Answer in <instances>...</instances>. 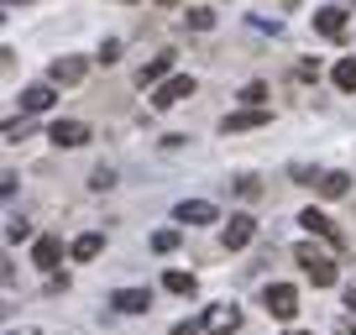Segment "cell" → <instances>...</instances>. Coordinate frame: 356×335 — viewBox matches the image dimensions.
I'll return each mask as SVG.
<instances>
[{
    "label": "cell",
    "mask_w": 356,
    "mask_h": 335,
    "mask_svg": "<svg viewBox=\"0 0 356 335\" xmlns=\"http://www.w3.org/2000/svg\"><path fill=\"white\" fill-rule=\"evenodd\" d=\"M173 335H200V325H173Z\"/></svg>",
    "instance_id": "obj_29"
},
{
    "label": "cell",
    "mask_w": 356,
    "mask_h": 335,
    "mask_svg": "<svg viewBox=\"0 0 356 335\" xmlns=\"http://www.w3.org/2000/svg\"><path fill=\"white\" fill-rule=\"evenodd\" d=\"M111 183H115L111 168H95V173H89V189H111Z\"/></svg>",
    "instance_id": "obj_26"
},
{
    "label": "cell",
    "mask_w": 356,
    "mask_h": 335,
    "mask_svg": "<svg viewBox=\"0 0 356 335\" xmlns=\"http://www.w3.org/2000/svg\"><path fill=\"white\" fill-rule=\"evenodd\" d=\"M204 330H210V335H231V330H241V309H236V304H215V309L204 314Z\"/></svg>",
    "instance_id": "obj_5"
},
{
    "label": "cell",
    "mask_w": 356,
    "mask_h": 335,
    "mask_svg": "<svg viewBox=\"0 0 356 335\" xmlns=\"http://www.w3.org/2000/svg\"><path fill=\"white\" fill-rule=\"evenodd\" d=\"M163 283H168V293H184V299H194V288H200V283H194V278H189V272H178V268H173V272H168V278H163Z\"/></svg>",
    "instance_id": "obj_17"
},
{
    "label": "cell",
    "mask_w": 356,
    "mask_h": 335,
    "mask_svg": "<svg viewBox=\"0 0 356 335\" xmlns=\"http://www.w3.org/2000/svg\"><path fill=\"white\" fill-rule=\"evenodd\" d=\"M267 314H273V320H293V314H299V288L273 283V288H267Z\"/></svg>",
    "instance_id": "obj_3"
},
{
    "label": "cell",
    "mask_w": 356,
    "mask_h": 335,
    "mask_svg": "<svg viewBox=\"0 0 356 335\" xmlns=\"http://www.w3.org/2000/svg\"><path fill=\"white\" fill-rule=\"evenodd\" d=\"M100 246H105V236L89 231V236H79V241H74V257L79 262H95V257H100Z\"/></svg>",
    "instance_id": "obj_16"
},
{
    "label": "cell",
    "mask_w": 356,
    "mask_h": 335,
    "mask_svg": "<svg viewBox=\"0 0 356 335\" xmlns=\"http://www.w3.org/2000/svg\"><path fill=\"white\" fill-rule=\"evenodd\" d=\"M293 257H299V268H304V272L314 278V288H330V283H335V262L325 257V252H314L309 241H304L299 252H293Z\"/></svg>",
    "instance_id": "obj_1"
},
{
    "label": "cell",
    "mask_w": 356,
    "mask_h": 335,
    "mask_svg": "<svg viewBox=\"0 0 356 335\" xmlns=\"http://www.w3.org/2000/svg\"><path fill=\"white\" fill-rule=\"evenodd\" d=\"M32 257H37V268H58V257H63V241H58V236H42V241L32 246Z\"/></svg>",
    "instance_id": "obj_14"
},
{
    "label": "cell",
    "mask_w": 356,
    "mask_h": 335,
    "mask_svg": "<svg viewBox=\"0 0 356 335\" xmlns=\"http://www.w3.org/2000/svg\"><path fill=\"white\" fill-rule=\"evenodd\" d=\"M168 63H173V53H157V58H147L142 68H136V84H168Z\"/></svg>",
    "instance_id": "obj_8"
},
{
    "label": "cell",
    "mask_w": 356,
    "mask_h": 335,
    "mask_svg": "<svg viewBox=\"0 0 356 335\" xmlns=\"http://www.w3.org/2000/svg\"><path fill=\"white\" fill-rule=\"evenodd\" d=\"M335 84H341L346 95H356V58H341V63H335Z\"/></svg>",
    "instance_id": "obj_19"
},
{
    "label": "cell",
    "mask_w": 356,
    "mask_h": 335,
    "mask_svg": "<svg viewBox=\"0 0 356 335\" xmlns=\"http://www.w3.org/2000/svg\"><path fill=\"white\" fill-rule=\"evenodd\" d=\"M304 231H314V236H325V241H335V246H346V236L341 231H335V220H330V215H320V210H304Z\"/></svg>",
    "instance_id": "obj_10"
},
{
    "label": "cell",
    "mask_w": 356,
    "mask_h": 335,
    "mask_svg": "<svg viewBox=\"0 0 356 335\" xmlns=\"http://www.w3.org/2000/svg\"><path fill=\"white\" fill-rule=\"evenodd\" d=\"M22 105L26 111H47V105H53V84H32V90H22Z\"/></svg>",
    "instance_id": "obj_15"
},
{
    "label": "cell",
    "mask_w": 356,
    "mask_h": 335,
    "mask_svg": "<svg viewBox=\"0 0 356 335\" xmlns=\"http://www.w3.org/2000/svg\"><path fill=\"white\" fill-rule=\"evenodd\" d=\"M184 22H189L194 32H210V26H215V11H210V6H189V11H184Z\"/></svg>",
    "instance_id": "obj_18"
},
{
    "label": "cell",
    "mask_w": 356,
    "mask_h": 335,
    "mask_svg": "<svg viewBox=\"0 0 356 335\" xmlns=\"http://www.w3.org/2000/svg\"><path fill=\"white\" fill-rule=\"evenodd\" d=\"M252 236H257V220H252V215H231V220H225V231H220V241H225V252H241Z\"/></svg>",
    "instance_id": "obj_4"
},
{
    "label": "cell",
    "mask_w": 356,
    "mask_h": 335,
    "mask_svg": "<svg viewBox=\"0 0 356 335\" xmlns=\"http://www.w3.org/2000/svg\"><path fill=\"white\" fill-rule=\"evenodd\" d=\"M314 32H320V37H330V42H341V37H346V11H335V6L314 11Z\"/></svg>",
    "instance_id": "obj_7"
},
{
    "label": "cell",
    "mask_w": 356,
    "mask_h": 335,
    "mask_svg": "<svg viewBox=\"0 0 356 335\" xmlns=\"http://www.w3.org/2000/svg\"><path fill=\"white\" fill-rule=\"evenodd\" d=\"M289 173H293V179H299V183H314V189H320V179H325V173H314V168H304V163H293Z\"/></svg>",
    "instance_id": "obj_22"
},
{
    "label": "cell",
    "mask_w": 356,
    "mask_h": 335,
    "mask_svg": "<svg viewBox=\"0 0 356 335\" xmlns=\"http://www.w3.org/2000/svg\"><path fill=\"white\" fill-rule=\"evenodd\" d=\"M157 6H178V0H157Z\"/></svg>",
    "instance_id": "obj_31"
},
{
    "label": "cell",
    "mask_w": 356,
    "mask_h": 335,
    "mask_svg": "<svg viewBox=\"0 0 356 335\" xmlns=\"http://www.w3.org/2000/svg\"><path fill=\"white\" fill-rule=\"evenodd\" d=\"M47 79H53V84H79V79H84V58H53Z\"/></svg>",
    "instance_id": "obj_12"
},
{
    "label": "cell",
    "mask_w": 356,
    "mask_h": 335,
    "mask_svg": "<svg viewBox=\"0 0 356 335\" xmlns=\"http://www.w3.org/2000/svg\"><path fill=\"white\" fill-rule=\"evenodd\" d=\"M293 335H309V330H293Z\"/></svg>",
    "instance_id": "obj_32"
},
{
    "label": "cell",
    "mask_w": 356,
    "mask_h": 335,
    "mask_svg": "<svg viewBox=\"0 0 356 335\" xmlns=\"http://www.w3.org/2000/svg\"><path fill=\"white\" fill-rule=\"evenodd\" d=\"M26 131H32V126H26V121H11V126H6V142H22Z\"/></svg>",
    "instance_id": "obj_27"
},
{
    "label": "cell",
    "mask_w": 356,
    "mask_h": 335,
    "mask_svg": "<svg viewBox=\"0 0 356 335\" xmlns=\"http://www.w3.org/2000/svg\"><path fill=\"white\" fill-rule=\"evenodd\" d=\"M11 335H37V330H11Z\"/></svg>",
    "instance_id": "obj_30"
},
{
    "label": "cell",
    "mask_w": 356,
    "mask_h": 335,
    "mask_svg": "<svg viewBox=\"0 0 356 335\" xmlns=\"http://www.w3.org/2000/svg\"><path fill=\"white\" fill-rule=\"evenodd\" d=\"M173 246H178V231H157L152 236V252H173Z\"/></svg>",
    "instance_id": "obj_25"
},
{
    "label": "cell",
    "mask_w": 356,
    "mask_h": 335,
    "mask_svg": "<svg viewBox=\"0 0 356 335\" xmlns=\"http://www.w3.org/2000/svg\"><path fill=\"white\" fill-rule=\"evenodd\" d=\"M346 309H356V283H346Z\"/></svg>",
    "instance_id": "obj_28"
},
{
    "label": "cell",
    "mask_w": 356,
    "mask_h": 335,
    "mask_svg": "<svg viewBox=\"0 0 356 335\" xmlns=\"http://www.w3.org/2000/svg\"><path fill=\"white\" fill-rule=\"evenodd\" d=\"M257 126H267V111H236V115H225V121H220V131L236 136V131H257Z\"/></svg>",
    "instance_id": "obj_11"
},
{
    "label": "cell",
    "mask_w": 356,
    "mask_h": 335,
    "mask_svg": "<svg viewBox=\"0 0 356 335\" xmlns=\"http://www.w3.org/2000/svg\"><path fill=\"white\" fill-rule=\"evenodd\" d=\"M236 194H241V199H257L262 189H257V179H252V173H241V179H236Z\"/></svg>",
    "instance_id": "obj_24"
},
{
    "label": "cell",
    "mask_w": 356,
    "mask_h": 335,
    "mask_svg": "<svg viewBox=\"0 0 356 335\" xmlns=\"http://www.w3.org/2000/svg\"><path fill=\"white\" fill-rule=\"evenodd\" d=\"M351 6H356V0H351Z\"/></svg>",
    "instance_id": "obj_33"
},
{
    "label": "cell",
    "mask_w": 356,
    "mask_h": 335,
    "mask_svg": "<svg viewBox=\"0 0 356 335\" xmlns=\"http://www.w3.org/2000/svg\"><path fill=\"white\" fill-rule=\"evenodd\" d=\"M6 236H11V241H26V236H32V225H26L22 215H11V225H6Z\"/></svg>",
    "instance_id": "obj_23"
},
{
    "label": "cell",
    "mask_w": 356,
    "mask_h": 335,
    "mask_svg": "<svg viewBox=\"0 0 356 335\" xmlns=\"http://www.w3.org/2000/svg\"><path fill=\"white\" fill-rule=\"evenodd\" d=\"M241 100L252 105V111H262V100H267V84H246V90H241Z\"/></svg>",
    "instance_id": "obj_21"
},
{
    "label": "cell",
    "mask_w": 356,
    "mask_h": 335,
    "mask_svg": "<svg viewBox=\"0 0 356 335\" xmlns=\"http://www.w3.org/2000/svg\"><path fill=\"white\" fill-rule=\"evenodd\" d=\"M178 220L184 225H215V204L210 199H184L178 204Z\"/></svg>",
    "instance_id": "obj_9"
},
{
    "label": "cell",
    "mask_w": 356,
    "mask_h": 335,
    "mask_svg": "<svg viewBox=\"0 0 356 335\" xmlns=\"http://www.w3.org/2000/svg\"><path fill=\"white\" fill-rule=\"evenodd\" d=\"M189 95H194V79L189 74H173L168 84H157V90H152V105H157V111H173V105H184Z\"/></svg>",
    "instance_id": "obj_2"
},
{
    "label": "cell",
    "mask_w": 356,
    "mask_h": 335,
    "mask_svg": "<svg viewBox=\"0 0 356 335\" xmlns=\"http://www.w3.org/2000/svg\"><path fill=\"white\" fill-rule=\"evenodd\" d=\"M53 142H58V147H84V142H89V126H84V121H58V126H53Z\"/></svg>",
    "instance_id": "obj_13"
},
{
    "label": "cell",
    "mask_w": 356,
    "mask_h": 335,
    "mask_svg": "<svg viewBox=\"0 0 356 335\" xmlns=\"http://www.w3.org/2000/svg\"><path fill=\"white\" fill-rule=\"evenodd\" d=\"M111 309H121V314H147V309H152V293H147V288H115V293H111Z\"/></svg>",
    "instance_id": "obj_6"
},
{
    "label": "cell",
    "mask_w": 356,
    "mask_h": 335,
    "mask_svg": "<svg viewBox=\"0 0 356 335\" xmlns=\"http://www.w3.org/2000/svg\"><path fill=\"white\" fill-rule=\"evenodd\" d=\"M346 183H351L346 173H325V179H320V194H325V199H341V194H346Z\"/></svg>",
    "instance_id": "obj_20"
}]
</instances>
